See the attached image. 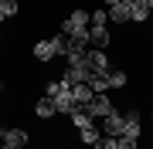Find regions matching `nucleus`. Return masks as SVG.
Returning <instances> with one entry per match:
<instances>
[{
	"instance_id": "obj_24",
	"label": "nucleus",
	"mask_w": 153,
	"mask_h": 149,
	"mask_svg": "<svg viewBox=\"0 0 153 149\" xmlns=\"http://www.w3.org/2000/svg\"><path fill=\"white\" fill-rule=\"evenodd\" d=\"M0 21H7V17H4V14H0Z\"/></svg>"
},
{
	"instance_id": "obj_8",
	"label": "nucleus",
	"mask_w": 153,
	"mask_h": 149,
	"mask_svg": "<svg viewBox=\"0 0 153 149\" xmlns=\"http://www.w3.org/2000/svg\"><path fill=\"white\" fill-rule=\"evenodd\" d=\"M129 14H133V24H146L153 14V4L150 0H129Z\"/></svg>"
},
{
	"instance_id": "obj_25",
	"label": "nucleus",
	"mask_w": 153,
	"mask_h": 149,
	"mask_svg": "<svg viewBox=\"0 0 153 149\" xmlns=\"http://www.w3.org/2000/svg\"><path fill=\"white\" fill-rule=\"evenodd\" d=\"M0 41H4V34H0Z\"/></svg>"
},
{
	"instance_id": "obj_11",
	"label": "nucleus",
	"mask_w": 153,
	"mask_h": 149,
	"mask_svg": "<svg viewBox=\"0 0 153 149\" xmlns=\"http://www.w3.org/2000/svg\"><path fill=\"white\" fill-rule=\"evenodd\" d=\"M71 98H75L78 109H85V105L95 98V92H92V85H71Z\"/></svg>"
},
{
	"instance_id": "obj_6",
	"label": "nucleus",
	"mask_w": 153,
	"mask_h": 149,
	"mask_svg": "<svg viewBox=\"0 0 153 149\" xmlns=\"http://www.w3.org/2000/svg\"><path fill=\"white\" fill-rule=\"evenodd\" d=\"M85 61L92 65V71H95V75H105V71H112V68H109V54H105L102 48H88Z\"/></svg>"
},
{
	"instance_id": "obj_16",
	"label": "nucleus",
	"mask_w": 153,
	"mask_h": 149,
	"mask_svg": "<svg viewBox=\"0 0 153 149\" xmlns=\"http://www.w3.org/2000/svg\"><path fill=\"white\" fill-rule=\"evenodd\" d=\"M88 85H92L95 95H105V92H109V75H92V81H88Z\"/></svg>"
},
{
	"instance_id": "obj_3",
	"label": "nucleus",
	"mask_w": 153,
	"mask_h": 149,
	"mask_svg": "<svg viewBox=\"0 0 153 149\" xmlns=\"http://www.w3.org/2000/svg\"><path fill=\"white\" fill-rule=\"evenodd\" d=\"M27 129H21V126H7V129H0V142L4 146H14V149H21V146H27Z\"/></svg>"
},
{
	"instance_id": "obj_13",
	"label": "nucleus",
	"mask_w": 153,
	"mask_h": 149,
	"mask_svg": "<svg viewBox=\"0 0 153 149\" xmlns=\"http://www.w3.org/2000/svg\"><path fill=\"white\" fill-rule=\"evenodd\" d=\"M34 58H38V61H44V65H48L51 58H58V48L51 44V37H48V41H38V44H34Z\"/></svg>"
},
{
	"instance_id": "obj_10",
	"label": "nucleus",
	"mask_w": 153,
	"mask_h": 149,
	"mask_svg": "<svg viewBox=\"0 0 153 149\" xmlns=\"http://www.w3.org/2000/svg\"><path fill=\"white\" fill-rule=\"evenodd\" d=\"M92 48V37H88V31H75V34H68V51H85Z\"/></svg>"
},
{
	"instance_id": "obj_1",
	"label": "nucleus",
	"mask_w": 153,
	"mask_h": 149,
	"mask_svg": "<svg viewBox=\"0 0 153 149\" xmlns=\"http://www.w3.org/2000/svg\"><path fill=\"white\" fill-rule=\"evenodd\" d=\"M92 65H88V61L82 58V61H71V65H68V71H65V81L68 85H88V81H92Z\"/></svg>"
},
{
	"instance_id": "obj_9",
	"label": "nucleus",
	"mask_w": 153,
	"mask_h": 149,
	"mask_svg": "<svg viewBox=\"0 0 153 149\" xmlns=\"http://www.w3.org/2000/svg\"><path fill=\"white\" fill-rule=\"evenodd\" d=\"M109 21H112V24H123V27H126V24H133V14H129V0H119L116 7H109Z\"/></svg>"
},
{
	"instance_id": "obj_12",
	"label": "nucleus",
	"mask_w": 153,
	"mask_h": 149,
	"mask_svg": "<svg viewBox=\"0 0 153 149\" xmlns=\"http://www.w3.org/2000/svg\"><path fill=\"white\" fill-rule=\"evenodd\" d=\"M34 115H38V119H55V115H58V109H55V98L41 95V98H38V105H34Z\"/></svg>"
},
{
	"instance_id": "obj_22",
	"label": "nucleus",
	"mask_w": 153,
	"mask_h": 149,
	"mask_svg": "<svg viewBox=\"0 0 153 149\" xmlns=\"http://www.w3.org/2000/svg\"><path fill=\"white\" fill-rule=\"evenodd\" d=\"M102 4H105V10H109V7H116V4H119V0H102Z\"/></svg>"
},
{
	"instance_id": "obj_23",
	"label": "nucleus",
	"mask_w": 153,
	"mask_h": 149,
	"mask_svg": "<svg viewBox=\"0 0 153 149\" xmlns=\"http://www.w3.org/2000/svg\"><path fill=\"white\" fill-rule=\"evenodd\" d=\"M0 95H4V81H0Z\"/></svg>"
},
{
	"instance_id": "obj_2",
	"label": "nucleus",
	"mask_w": 153,
	"mask_h": 149,
	"mask_svg": "<svg viewBox=\"0 0 153 149\" xmlns=\"http://www.w3.org/2000/svg\"><path fill=\"white\" fill-rule=\"evenodd\" d=\"M88 24H92V14H85V10H71V14L65 17V24H61V34L88 31Z\"/></svg>"
},
{
	"instance_id": "obj_4",
	"label": "nucleus",
	"mask_w": 153,
	"mask_h": 149,
	"mask_svg": "<svg viewBox=\"0 0 153 149\" xmlns=\"http://www.w3.org/2000/svg\"><path fill=\"white\" fill-rule=\"evenodd\" d=\"M102 132L105 136H116V139L126 136V115H123V112H109V115L102 119Z\"/></svg>"
},
{
	"instance_id": "obj_17",
	"label": "nucleus",
	"mask_w": 153,
	"mask_h": 149,
	"mask_svg": "<svg viewBox=\"0 0 153 149\" xmlns=\"http://www.w3.org/2000/svg\"><path fill=\"white\" fill-rule=\"evenodd\" d=\"M105 75H109V88H126V81H129L126 71H105Z\"/></svg>"
},
{
	"instance_id": "obj_26",
	"label": "nucleus",
	"mask_w": 153,
	"mask_h": 149,
	"mask_svg": "<svg viewBox=\"0 0 153 149\" xmlns=\"http://www.w3.org/2000/svg\"><path fill=\"white\" fill-rule=\"evenodd\" d=\"M150 4H153V0H150Z\"/></svg>"
},
{
	"instance_id": "obj_7",
	"label": "nucleus",
	"mask_w": 153,
	"mask_h": 149,
	"mask_svg": "<svg viewBox=\"0 0 153 149\" xmlns=\"http://www.w3.org/2000/svg\"><path fill=\"white\" fill-rule=\"evenodd\" d=\"M88 37H92V44H95V48H109V44H112L109 24H88Z\"/></svg>"
},
{
	"instance_id": "obj_20",
	"label": "nucleus",
	"mask_w": 153,
	"mask_h": 149,
	"mask_svg": "<svg viewBox=\"0 0 153 149\" xmlns=\"http://www.w3.org/2000/svg\"><path fill=\"white\" fill-rule=\"evenodd\" d=\"M51 44L58 48V54H68V34H61V31H58L55 37H51Z\"/></svg>"
},
{
	"instance_id": "obj_14",
	"label": "nucleus",
	"mask_w": 153,
	"mask_h": 149,
	"mask_svg": "<svg viewBox=\"0 0 153 149\" xmlns=\"http://www.w3.org/2000/svg\"><path fill=\"white\" fill-rule=\"evenodd\" d=\"M126 136H129V139H140V112L136 109L126 112Z\"/></svg>"
},
{
	"instance_id": "obj_19",
	"label": "nucleus",
	"mask_w": 153,
	"mask_h": 149,
	"mask_svg": "<svg viewBox=\"0 0 153 149\" xmlns=\"http://www.w3.org/2000/svg\"><path fill=\"white\" fill-rule=\"evenodd\" d=\"M17 10H21V0H0V14L4 17H14Z\"/></svg>"
},
{
	"instance_id": "obj_21",
	"label": "nucleus",
	"mask_w": 153,
	"mask_h": 149,
	"mask_svg": "<svg viewBox=\"0 0 153 149\" xmlns=\"http://www.w3.org/2000/svg\"><path fill=\"white\" fill-rule=\"evenodd\" d=\"M119 149H140V139H129V136H119Z\"/></svg>"
},
{
	"instance_id": "obj_5",
	"label": "nucleus",
	"mask_w": 153,
	"mask_h": 149,
	"mask_svg": "<svg viewBox=\"0 0 153 149\" xmlns=\"http://www.w3.org/2000/svg\"><path fill=\"white\" fill-rule=\"evenodd\" d=\"M85 112H88L92 119H105L109 112H116V105H112V98H105V95H95V98L85 105Z\"/></svg>"
},
{
	"instance_id": "obj_15",
	"label": "nucleus",
	"mask_w": 153,
	"mask_h": 149,
	"mask_svg": "<svg viewBox=\"0 0 153 149\" xmlns=\"http://www.w3.org/2000/svg\"><path fill=\"white\" fill-rule=\"evenodd\" d=\"M99 136H102V129H99L95 122H92L88 129H78V139H82L85 146H95V142H99Z\"/></svg>"
},
{
	"instance_id": "obj_18",
	"label": "nucleus",
	"mask_w": 153,
	"mask_h": 149,
	"mask_svg": "<svg viewBox=\"0 0 153 149\" xmlns=\"http://www.w3.org/2000/svg\"><path fill=\"white\" fill-rule=\"evenodd\" d=\"M92 149H119V139H116V136H105V132H102V136H99V142H95Z\"/></svg>"
}]
</instances>
